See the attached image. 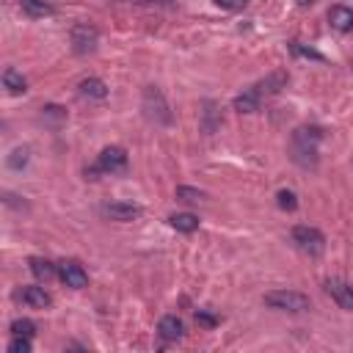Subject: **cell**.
<instances>
[{
    "instance_id": "1",
    "label": "cell",
    "mask_w": 353,
    "mask_h": 353,
    "mask_svg": "<svg viewBox=\"0 0 353 353\" xmlns=\"http://www.w3.org/2000/svg\"><path fill=\"white\" fill-rule=\"evenodd\" d=\"M323 141V130L320 127H298L293 133V144H290V152H293V160L304 168H315L317 163V144Z\"/></svg>"
},
{
    "instance_id": "2",
    "label": "cell",
    "mask_w": 353,
    "mask_h": 353,
    "mask_svg": "<svg viewBox=\"0 0 353 353\" xmlns=\"http://www.w3.org/2000/svg\"><path fill=\"white\" fill-rule=\"evenodd\" d=\"M265 306L271 309H279V312H309L312 301L309 295L298 293V290H273V293H265Z\"/></svg>"
},
{
    "instance_id": "3",
    "label": "cell",
    "mask_w": 353,
    "mask_h": 353,
    "mask_svg": "<svg viewBox=\"0 0 353 353\" xmlns=\"http://www.w3.org/2000/svg\"><path fill=\"white\" fill-rule=\"evenodd\" d=\"M293 243L309 257H320L326 251V235L315 227H295L293 229Z\"/></svg>"
},
{
    "instance_id": "4",
    "label": "cell",
    "mask_w": 353,
    "mask_h": 353,
    "mask_svg": "<svg viewBox=\"0 0 353 353\" xmlns=\"http://www.w3.org/2000/svg\"><path fill=\"white\" fill-rule=\"evenodd\" d=\"M144 111H146V119H152L157 124H168L171 122L168 105H166V100H163V94L157 89H146L144 91Z\"/></svg>"
},
{
    "instance_id": "5",
    "label": "cell",
    "mask_w": 353,
    "mask_h": 353,
    "mask_svg": "<svg viewBox=\"0 0 353 353\" xmlns=\"http://www.w3.org/2000/svg\"><path fill=\"white\" fill-rule=\"evenodd\" d=\"M97 42H100V31H97L94 25L80 23V25H75V28H72V47H75V53H78V56H89V53H94Z\"/></svg>"
},
{
    "instance_id": "6",
    "label": "cell",
    "mask_w": 353,
    "mask_h": 353,
    "mask_svg": "<svg viewBox=\"0 0 353 353\" xmlns=\"http://www.w3.org/2000/svg\"><path fill=\"white\" fill-rule=\"evenodd\" d=\"M94 171H105V174H122L127 171V152L122 146H105L100 152L97 168Z\"/></svg>"
},
{
    "instance_id": "7",
    "label": "cell",
    "mask_w": 353,
    "mask_h": 353,
    "mask_svg": "<svg viewBox=\"0 0 353 353\" xmlns=\"http://www.w3.org/2000/svg\"><path fill=\"white\" fill-rule=\"evenodd\" d=\"M102 213L111 218V221H122V224H127V221H135V218H141V207L138 205H133V202H108L105 207H102Z\"/></svg>"
},
{
    "instance_id": "8",
    "label": "cell",
    "mask_w": 353,
    "mask_h": 353,
    "mask_svg": "<svg viewBox=\"0 0 353 353\" xmlns=\"http://www.w3.org/2000/svg\"><path fill=\"white\" fill-rule=\"evenodd\" d=\"M58 276H61V282H64L67 287H72V290H83V287H89V273L83 271V265H80V262H61Z\"/></svg>"
},
{
    "instance_id": "9",
    "label": "cell",
    "mask_w": 353,
    "mask_h": 353,
    "mask_svg": "<svg viewBox=\"0 0 353 353\" xmlns=\"http://www.w3.org/2000/svg\"><path fill=\"white\" fill-rule=\"evenodd\" d=\"M326 293L337 301L339 309L353 312V287H350L348 282H342V279H328V282H326Z\"/></svg>"
},
{
    "instance_id": "10",
    "label": "cell",
    "mask_w": 353,
    "mask_h": 353,
    "mask_svg": "<svg viewBox=\"0 0 353 353\" xmlns=\"http://www.w3.org/2000/svg\"><path fill=\"white\" fill-rule=\"evenodd\" d=\"M157 334H160L166 342H176V339L185 337V326H183V320L176 317V315H166V317H160V323H157Z\"/></svg>"
},
{
    "instance_id": "11",
    "label": "cell",
    "mask_w": 353,
    "mask_h": 353,
    "mask_svg": "<svg viewBox=\"0 0 353 353\" xmlns=\"http://www.w3.org/2000/svg\"><path fill=\"white\" fill-rule=\"evenodd\" d=\"M328 23L339 34L353 31V9H348V6H331L328 9Z\"/></svg>"
},
{
    "instance_id": "12",
    "label": "cell",
    "mask_w": 353,
    "mask_h": 353,
    "mask_svg": "<svg viewBox=\"0 0 353 353\" xmlns=\"http://www.w3.org/2000/svg\"><path fill=\"white\" fill-rule=\"evenodd\" d=\"M284 86H287V72H271V75H268L265 80H260L254 89H257L260 97H273V94H279Z\"/></svg>"
},
{
    "instance_id": "13",
    "label": "cell",
    "mask_w": 353,
    "mask_h": 353,
    "mask_svg": "<svg viewBox=\"0 0 353 353\" xmlns=\"http://www.w3.org/2000/svg\"><path fill=\"white\" fill-rule=\"evenodd\" d=\"M260 108H262V97L257 94L254 86L235 97V111H238V113H257Z\"/></svg>"
},
{
    "instance_id": "14",
    "label": "cell",
    "mask_w": 353,
    "mask_h": 353,
    "mask_svg": "<svg viewBox=\"0 0 353 353\" xmlns=\"http://www.w3.org/2000/svg\"><path fill=\"white\" fill-rule=\"evenodd\" d=\"M23 304H28L31 309H47L50 304H53V298H50V293L45 290V287H25L23 290Z\"/></svg>"
},
{
    "instance_id": "15",
    "label": "cell",
    "mask_w": 353,
    "mask_h": 353,
    "mask_svg": "<svg viewBox=\"0 0 353 353\" xmlns=\"http://www.w3.org/2000/svg\"><path fill=\"white\" fill-rule=\"evenodd\" d=\"M3 89L17 97V94H25V91H28V80H25L14 67H6V69H3Z\"/></svg>"
},
{
    "instance_id": "16",
    "label": "cell",
    "mask_w": 353,
    "mask_h": 353,
    "mask_svg": "<svg viewBox=\"0 0 353 353\" xmlns=\"http://www.w3.org/2000/svg\"><path fill=\"white\" fill-rule=\"evenodd\" d=\"M20 9H23V14L31 17V20H45V17L53 14V6L45 3V0H23Z\"/></svg>"
},
{
    "instance_id": "17",
    "label": "cell",
    "mask_w": 353,
    "mask_h": 353,
    "mask_svg": "<svg viewBox=\"0 0 353 353\" xmlns=\"http://www.w3.org/2000/svg\"><path fill=\"white\" fill-rule=\"evenodd\" d=\"M168 224H171L176 232H185V235H191V232L199 229V218H196L194 213H174V216L168 218Z\"/></svg>"
},
{
    "instance_id": "18",
    "label": "cell",
    "mask_w": 353,
    "mask_h": 353,
    "mask_svg": "<svg viewBox=\"0 0 353 353\" xmlns=\"http://www.w3.org/2000/svg\"><path fill=\"white\" fill-rule=\"evenodd\" d=\"M80 94H83V97H91V100H105V97H108V86H105V80H100V78H86V80L80 83Z\"/></svg>"
},
{
    "instance_id": "19",
    "label": "cell",
    "mask_w": 353,
    "mask_h": 353,
    "mask_svg": "<svg viewBox=\"0 0 353 353\" xmlns=\"http://www.w3.org/2000/svg\"><path fill=\"white\" fill-rule=\"evenodd\" d=\"M31 271H34L36 279H45V282H50V279L58 276V268H56L50 260H42V257H34V260H31Z\"/></svg>"
},
{
    "instance_id": "20",
    "label": "cell",
    "mask_w": 353,
    "mask_h": 353,
    "mask_svg": "<svg viewBox=\"0 0 353 353\" xmlns=\"http://www.w3.org/2000/svg\"><path fill=\"white\" fill-rule=\"evenodd\" d=\"M176 202H188V205H196V202H202L205 199V191H199V188H191V185H180L176 188Z\"/></svg>"
},
{
    "instance_id": "21",
    "label": "cell",
    "mask_w": 353,
    "mask_h": 353,
    "mask_svg": "<svg viewBox=\"0 0 353 353\" xmlns=\"http://www.w3.org/2000/svg\"><path fill=\"white\" fill-rule=\"evenodd\" d=\"M28 160H31V152H28L25 146H17V149L9 155L6 166H9L12 171H20V168H25V166H28Z\"/></svg>"
},
{
    "instance_id": "22",
    "label": "cell",
    "mask_w": 353,
    "mask_h": 353,
    "mask_svg": "<svg viewBox=\"0 0 353 353\" xmlns=\"http://www.w3.org/2000/svg\"><path fill=\"white\" fill-rule=\"evenodd\" d=\"M12 334H14V337H34V334H36V323L28 320V317H17V320L12 323Z\"/></svg>"
},
{
    "instance_id": "23",
    "label": "cell",
    "mask_w": 353,
    "mask_h": 353,
    "mask_svg": "<svg viewBox=\"0 0 353 353\" xmlns=\"http://www.w3.org/2000/svg\"><path fill=\"white\" fill-rule=\"evenodd\" d=\"M276 205H279L282 210L293 213V210L298 207V196H295L293 191H287V188H284V191H279V194H276Z\"/></svg>"
},
{
    "instance_id": "24",
    "label": "cell",
    "mask_w": 353,
    "mask_h": 353,
    "mask_svg": "<svg viewBox=\"0 0 353 353\" xmlns=\"http://www.w3.org/2000/svg\"><path fill=\"white\" fill-rule=\"evenodd\" d=\"M34 345H31V337H14L9 342V353H31Z\"/></svg>"
},
{
    "instance_id": "25",
    "label": "cell",
    "mask_w": 353,
    "mask_h": 353,
    "mask_svg": "<svg viewBox=\"0 0 353 353\" xmlns=\"http://www.w3.org/2000/svg\"><path fill=\"white\" fill-rule=\"evenodd\" d=\"M213 3H218V6L227 9V12H240V9L249 6V0H213Z\"/></svg>"
},
{
    "instance_id": "26",
    "label": "cell",
    "mask_w": 353,
    "mask_h": 353,
    "mask_svg": "<svg viewBox=\"0 0 353 353\" xmlns=\"http://www.w3.org/2000/svg\"><path fill=\"white\" fill-rule=\"evenodd\" d=\"M45 119L64 122V119H67V111H64V108H58V105H47V108H45Z\"/></svg>"
},
{
    "instance_id": "27",
    "label": "cell",
    "mask_w": 353,
    "mask_h": 353,
    "mask_svg": "<svg viewBox=\"0 0 353 353\" xmlns=\"http://www.w3.org/2000/svg\"><path fill=\"white\" fill-rule=\"evenodd\" d=\"M293 50H295V53H301V56H309V58H317V61H323V56H320V53H315V50H304L298 42H293Z\"/></svg>"
},
{
    "instance_id": "28",
    "label": "cell",
    "mask_w": 353,
    "mask_h": 353,
    "mask_svg": "<svg viewBox=\"0 0 353 353\" xmlns=\"http://www.w3.org/2000/svg\"><path fill=\"white\" fill-rule=\"evenodd\" d=\"M196 320H199L202 326H207V328H213V326L218 323V320H216L213 315H205V312H196Z\"/></svg>"
},
{
    "instance_id": "29",
    "label": "cell",
    "mask_w": 353,
    "mask_h": 353,
    "mask_svg": "<svg viewBox=\"0 0 353 353\" xmlns=\"http://www.w3.org/2000/svg\"><path fill=\"white\" fill-rule=\"evenodd\" d=\"M312 3H315V0H298V6H301V9H306V6H312Z\"/></svg>"
},
{
    "instance_id": "30",
    "label": "cell",
    "mask_w": 353,
    "mask_h": 353,
    "mask_svg": "<svg viewBox=\"0 0 353 353\" xmlns=\"http://www.w3.org/2000/svg\"><path fill=\"white\" fill-rule=\"evenodd\" d=\"M152 3H166V0H152Z\"/></svg>"
}]
</instances>
